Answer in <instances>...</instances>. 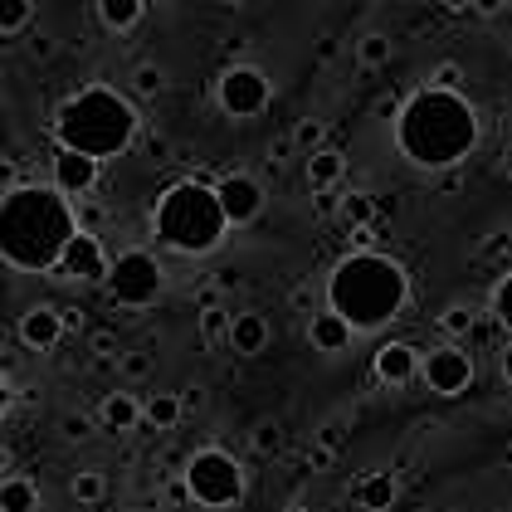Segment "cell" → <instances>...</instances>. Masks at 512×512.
Here are the masks:
<instances>
[{
  "label": "cell",
  "mask_w": 512,
  "mask_h": 512,
  "mask_svg": "<svg viewBox=\"0 0 512 512\" xmlns=\"http://www.w3.org/2000/svg\"><path fill=\"white\" fill-rule=\"evenodd\" d=\"M79 235L74 205L54 186H15L0 196V259L25 274L59 269L69 239Z\"/></svg>",
  "instance_id": "cell-1"
},
{
  "label": "cell",
  "mask_w": 512,
  "mask_h": 512,
  "mask_svg": "<svg viewBox=\"0 0 512 512\" xmlns=\"http://www.w3.org/2000/svg\"><path fill=\"white\" fill-rule=\"evenodd\" d=\"M395 142L425 171H454L478 147V113L464 93L420 88L405 98V108L395 118Z\"/></svg>",
  "instance_id": "cell-2"
},
{
  "label": "cell",
  "mask_w": 512,
  "mask_h": 512,
  "mask_svg": "<svg viewBox=\"0 0 512 512\" xmlns=\"http://www.w3.org/2000/svg\"><path fill=\"white\" fill-rule=\"evenodd\" d=\"M410 298V278L405 269L386 259V254H371V249H356L347 254L332 278H327V308L342 317L352 332H376L386 327Z\"/></svg>",
  "instance_id": "cell-3"
},
{
  "label": "cell",
  "mask_w": 512,
  "mask_h": 512,
  "mask_svg": "<svg viewBox=\"0 0 512 512\" xmlns=\"http://www.w3.org/2000/svg\"><path fill=\"white\" fill-rule=\"evenodd\" d=\"M137 108L113 93V88H83L74 98H64V108L54 113V137L59 147L69 152H83L93 161H108V157H122L137 137Z\"/></svg>",
  "instance_id": "cell-4"
},
{
  "label": "cell",
  "mask_w": 512,
  "mask_h": 512,
  "mask_svg": "<svg viewBox=\"0 0 512 512\" xmlns=\"http://www.w3.org/2000/svg\"><path fill=\"white\" fill-rule=\"evenodd\" d=\"M152 230L176 254H215L225 244V205L205 181H176L152 210Z\"/></svg>",
  "instance_id": "cell-5"
},
{
  "label": "cell",
  "mask_w": 512,
  "mask_h": 512,
  "mask_svg": "<svg viewBox=\"0 0 512 512\" xmlns=\"http://www.w3.org/2000/svg\"><path fill=\"white\" fill-rule=\"evenodd\" d=\"M181 483H186V493L196 498L200 508H235L239 498H244V473H239V464L225 449H200V454H191Z\"/></svg>",
  "instance_id": "cell-6"
},
{
  "label": "cell",
  "mask_w": 512,
  "mask_h": 512,
  "mask_svg": "<svg viewBox=\"0 0 512 512\" xmlns=\"http://www.w3.org/2000/svg\"><path fill=\"white\" fill-rule=\"evenodd\" d=\"M161 288H166V274L147 249H127L108 269V293H113L118 308H152L161 298Z\"/></svg>",
  "instance_id": "cell-7"
},
{
  "label": "cell",
  "mask_w": 512,
  "mask_h": 512,
  "mask_svg": "<svg viewBox=\"0 0 512 512\" xmlns=\"http://www.w3.org/2000/svg\"><path fill=\"white\" fill-rule=\"evenodd\" d=\"M269 98H274V83L264 79L259 69H249V64H235L220 79V108L230 118H259L269 108Z\"/></svg>",
  "instance_id": "cell-8"
},
{
  "label": "cell",
  "mask_w": 512,
  "mask_h": 512,
  "mask_svg": "<svg viewBox=\"0 0 512 512\" xmlns=\"http://www.w3.org/2000/svg\"><path fill=\"white\" fill-rule=\"evenodd\" d=\"M420 376L434 395H464L473 386V356L464 347H434L430 356H420Z\"/></svg>",
  "instance_id": "cell-9"
},
{
  "label": "cell",
  "mask_w": 512,
  "mask_h": 512,
  "mask_svg": "<svg viewBox=\"0 0 512 512\" xmlns=\"http://www.w3.org/2000/svg\"><path fill=\"white\" fill-rule=\"evenodd\" d=\"M215 196L225 205V220H230V225H254L259 210H264V186H259L254 176H244V171L220 176V181H215Z\"/></svg>",
  "instance_id": "cell-10"
},
{
  "label": "cell",
  "mask_w": 512,
  "mask_h": 512,
  "mask_svg": "<svg viewBox=\"0 0 512 512\" xmlns=\"http://www.w3.org/2000/svg\"><path fill=\"white\" fill-rule=\"evenodd\" d=\"M108 254H103V239L79 230V235L69 239V249H64V259H59V274L64 278H79V283H108Z\"/></svg>",
  "instance_id": "cell-11"
},
{
  "label": "cell",
  "mask_w": 512,
  "mask_h": 512,
  "mask_svg": "<svg viewBox=\"0 0 512 512\" xmlns=\"http://www.w3.org/2000/svg\"><path fill=\"white\" fill-rule=\"evenodd\" d=\"M93 186H98V161L59 147V152H54V191H59V196H88Z\"/></svg>",
  "instance_id": "cell-12"
},
{
  "label": "cell",
  "mask_w": 512,
  "mask_h": 512,
  "mask_svg": "<svg viewBox=\"0 0 512 512\" xmlns=\"http://www.w3.org/2000/svg\"><path fill=\"white\" fill-rule=\"evenodd\" d=\"M69 327H64V317L59 308H30V313L20 317V342L30 347V352H54L59 347V337H64Z\"/></svg>",
  "instance_id": "cell-13"
},
{
  "label": "cell",
  "mask_w": 512,
  "mask_h": 512,
  "mask_svg": "<svg viewBox=\"0 0 512 512\" xmlns=\"http://www.w3.org/2000/svg\"><path fill=\"white\" fill-rule=\"evenodd\" d=\"M415 371H420V352L405 347V342H386V347L376 352V376H381L386 386H405Z\"/></svg>",
  "instance_id": "cell-14"
},
{
  "label": "cell",
  "mask_w": 512,
  "mask_h": 512,
  "mask_svg": "<svg viewBox=\"0 0 512 512\" xmlns=\"http://www.w3.org/2000/svg\"><path fill=\"white\" fill-rule=\"evenodd\" d=\"M230 347H235L239 356H259L264 347H269V322L259 313H235V322H230Z\"/></svg>",
  "instance_id": "cell-15"
},
{
  "label": "cell",
  "mask_w": 512,
  "mask_h": 512,
  "mask_svg": "<svg viewBox=\"0 0 512 512\" xmlns=\"http://www.w3.org/2000/svg\"><path fill=\"white\" fill-rule=\"evenodd\" d=\"M308 342H313L317 352H347V342H352V327L342 322V317L332 313H313V322H308Z\"/></svg>",
  "instance_id": "cell-16"
},
{
  "label": "cell",
  "mask_w": 512,
  "mask_h": 512,
  "mask_svg": "<svg viewBox=\"0 0 512 512\" xmlns=\"http://www.w3.org/2000/svg\"><path fill=\"white\" fill-rule=\"evenodd\" d=\"M395 493H400L395 473H366V478L356 483V508L361 512H386V508H395Z\"/></svg>",
  "instance_id": "cell-17"
},
{
  "label": "cell",
  "mask_w": 512,
  "mask_h": 512,
  "mask_svg": "<svg viewBox=\"0 0 512 512\" xmlns=\"http://www.w3.org/2000/svg\"><path fill=\"white\" fill-rule=\"evenodd\" d=\"M142 420H147V425H157V430H176V425L186 420V400H181L176 391L152 395V400L142 405Z\"/></svg>",
  "instance_id": "cell-18"
},
{
  "label": "cell",
  "mask_w": 512,
  "mask_h": 512,
  "mask_svg": "<svg viewBox=\"0 0 512 512\" xmlns=\"http://www.w3.org/2000/svg\"><path fill=\"white\" fill-rule=\"evenodd\" d=\"M342 171H347V157L332 152V147H322V152L308 157V186H313V191H332V186L342 181Z\"/></svg>",
  "instance_id": "cell-19"
},
{
  "label": "cell",
  "mask_w": 512,
  "mask_h": 512,
  "mask_svg": "<svg viewBox=\"0 0 512 512\" xmlns=\"http://www.w3.org/2000/svg\"><path fill=\"white\" fill-rule=\"evenodd\" d=\"M137 420H142V405H137V395H127V391L103 395V425H108V430L127 434L132 425H137Z\"/></svg>",
  "instance_id": "cell-20"
},
{
  "label": "cell",
  "mask_w": 512,
  "mask_h": 512,
  "mask_svg": "<svg viewBox=\"0 0 512 512\" xmlns=\"http://www.w3.org/2000/svg\"><path fill=\"white\" fill-rule=\"evenodd\" d=\"M40 488L30 478H0V512H35Z\"/></svg>",
  "instance_id": "cell-21"
},
{
  "label": "cell",
  "mask_w": 512,
  "mask_h": 512,
  "mask_svg": "<svg viewBox=\"0 0 512 512\" xmlns=\"http://www.w3.org/2000/svg\"><path fill=\"white\" fill-rule=\"evenodd\" d=\"M142 10H147V0H98V15H103V25L108 30H132L137 20H142Z\"/></svg>",
  "instance_id": "cell-22"
},
{
  "label": "cell",
  "mask_w": 512,
  "mask_h": 512,
  "mask_svg": "<svg viewBox=\"0 0 512 512\" xmlns=\"http://www.w3.org/2000/svg\"><path fill=\"white\" fill-rule=\"evenodd\" d=\"M69 493H74V503L93 508V503H103V498H108V478H103L98 469H83V473H74Z\"/></svg>",
  "instance_id": "cell-23"
},
{
  "label": "cell",
  "mask_w": 512,
  "mask_h": 512,
  "mask_svg": "<svg viewBox=\"0 0 512 512\" xmlns=\"http://www.w3.org/2000/svg\"><path fill=\"white\" fill-rule=\"evenodd\" d=\"M337 215H342L352 230H361V225H376V196H366V191H347Z\"/></svg>",
  "instance_id": "cell-24"
},
{
  "label": "cell",
  "mask_w": 512,
  "mask_h": 512,
  "mask_svg": "<svg viewBox=\"0 0 512 512\" xmlns=\"http://www.w3.org/2000/svg\"><path fill=\"white\" fill-rule=\"evenodd\" d=\"M395 54V44L386 35H366V40L356 44V64H366V69H386Z\"/></svg>",
  "instance_id": "cell-25"
},
{
  "label": "cell",
  "mask_w": 512,
  "mask_h": 512,
  "mask_svg": "<svg viewBox=\"0 0 512 512\" xmlns=\"http://www.w3.org/2000/svg\"><path fill=\"white\" fill-rule=\"evenodd\" d=\"M30 15H35V5H30V0H0V35L25 30V25H30Z\"/></svg>",
  "instance_id": "cell-26"
},
{
  "label": "cell",
  "mask_w": 512,
  "mask_h": 512,
  "mask_svg": "<svg viewBox=\"0 0 512 512\" xmlns=\"http://www.w3.org/2000/svg\"><path fill=\"white\" fill-rule=\"evenodd\" d=\"M161 88H166L161 64H137V69H132V93H137V98H157Z\"/></svg>",
  "instance_id": "cell-27"
},
{
  "label": "cell",
  "mask_w": 512,
  "mask_h": 512,
  "mask_svg": "<svg viewBox=\"0 0 512 512\" xmlns=\"http://www.w3.org/2000/svg\"><path fill=\"white\" fill-rule=\"evenodd\" d=\"M322 137H327V127L317 118H303L298 127H293V147L303 152V157H313V152H322Z\"/></svg>",
  "instance_id": "cell-28"
},
{
  "label": "cell",
  "mask_w": 512,
  "mask_h": 512,
  "mask_svg": "<svg viewBox=\"0 0 512 512\" xmlns=\"http://www.w3.org/2000/svg\"><path fill=\"white\" fill-rule=\"evenodd\" d=\"M439 327H444L449 337H469V332H473V308H464V303H449V308L439 313Z\"/></svg>",
  "instance_id": "cell-29"
},
{
  "label": "cell",
  "mask_w": 512,
  "mask_h": 512,
  "mask_svg": "<svg viewBox=\"0 0 512 512\" xmlns=\"http://www.w3.org/2000/svg\"><path fill=\"white\" fill-rule=\"evenodd\" d=\"M254 449H259L264 459L283 449V430H278V420H259V425H254Z\"/></svg>",
  "instance_id": "cell-30"
},
{
  "label": "cell",
  "mask_w": 512,
  "mask_h": 512,
  "mask_svg": "<svg viewBox=\"0 0 512 512\" xmlns=\"http://www.w3.org/2000/svg\"><path fill=\"white\" fill-rule=\"evenodd\" d=\"M493 317L512 332V274H503V283L493 288Z\"/></svg>",
  "instance_id": "cell-31"
},
{
  "label": "cell",
  "mask_w": 512,
  "mask_h": 512,
  "mask_svg": "<svg viewBox=\"0 0 512 512\" xmlns=\"http://www.w3.org/2000/svg\"><path fill=\"white\" fill-rule=\"evenodd\" d=\"M230 322H235V313H225V308H210V313H205V322H200V342H215L220 332H230Z\"/></svg>",
  "instance_id": "cell-32"
},
{
  "label": "cell",
  "mask_w": 512,
  "mask_h": 512,
  "mask_svg": "<svg viewBox=\"0 0 512 512\" xmlns=\"http://www.w3.org/2000/svg\"><path fill=\"white\" fill-rule=\"evenodd\" d=\"M459 83H464V69H459V64H434L430 88H444V93H459Z\"/></svg>",
  "instance_id": "cell-33"
},
{
  "label": "cell",
  "mask_w": 512,
  "mask_h": 512,
  "mask_svg": "<svg viewBox=\"0 0 512 512\" xmlns=\"http://www.w3.org/2000/svg\"><path fill=\"white\" fill-rule=\"evenodd\" d=\"M74 220H79V230H88V235H98L108 215H103V205H93V200H83L79 210H74Z\"/></svg>",
  "instance_id": "cell-34"
},
{
  "label": "cell",
  "mask_w": 512,
  "mask_h": 512,
  "mask_svg": "<svg viewBox=\"0 0 512 512\" xmlns=\"http://www.w3.org/2000/svg\"><path fill=\"white\" fill-rule=\"evenodd\" d=\"M88 430H93V420L79 415V410H69V415L59 420V434H64V439H88Z\"/></svg>",
  "instance_id": "cell-35"
},
{
  "label": "cell",
  "mask_w": 512,
  "mask_h": 512,
  "mask_svg": "<svg viewBox=\"0 0 512 512\" xmlns=\"http://www.w3.org/2000/svg\"><path fill=\"white\" fill-rule=\"evenodd\" d=\"M118 361H122V376H132V381H142V376L152 371V356L147 352H122Z\"/></svg>",
  "instance_id": "cell-36"
},
{
  "label": "cell",
  "mask_w": 512,
  "mask_h": 512,
  "mask_svg": "<svg viewBox=\"0 0 512 512\" xmlns=\"http://www.w3.org/2000/svg\"><path fill=\"white\" fill-rule=\"evenodd\" d=\"M313 210L317 215H337V210H342V196H337V191H313Z\"/></svg>",
  "instance_id": "cell-37"
},
{
  "label": "cell",
  "mask_w": 512,
  "mask_h": 512,
  "mask_svg": "<svg viewBox=\"0 0 512 512\" xmlns=\"http://www.w3.org/2000/svg\"><path fill=\"white\" fill-rule=\"evenodd\" d=\"M400 108H405V103H400L395 93H386V98L376 103V118H381V122H395V118H400Z\"/></svg>",
  "instance_id": "cell-38"
},
{
  "label": "cell",
  "mask_w": 512,
  "mask_h": 512,
  "mask_svg": "<svg viewBox=\"0 0 512 512\" xmlns=\"http://www.w3.org/2000/svg\"><path fill=\"white\" fill-rule=\"evenodd\" d=\"M317 439H322V449H332V454H337V449H342V425H322Z\"/></svg>",
  "instance_id": "cell-39"
},
{
  "label": "cell",
  "mask_w": 512,
  "mask_h": 512,
  "mask_svg": "<svg viewBox=\"0 0 512 512\" xmlns=\"http://www.w3.org/2000/svg\"><path fill=\"white\" fill-rule=\"evenodd\" d=\"M293 152H298V147H293V137H283V142H274V147H269V157H274V166H283V161L293 157Z\"/></svg>",
  "instance_id": "cell-40"
},
{
  "label": "cell",
  "mask_w": 512,
  "mask_h": 512,
  "mask_svg": "<svg viewBox=\"0 0 512 512\" xmlns=\"http://www.w3.org/2000/svg\"><path fill=\"white\" fill-rule=\"evenodd\" d=\"M293 308H303V313H317V308H313V288H293Z\"/></svg>",
  "instance_id": "cell-41"
},
{
  "label": "cell",
  "mask_w": 512,
  "mask_h": 512,
  "mask_svg": "<svg viewBox=\"0 0 512 512\" xmlns=\"http://www.w3.org/2000/svg\"><path fill=\"white\" fill-rule=\"evenodd\" d=\"M308 464H313V469H327V464H332V449H322V444H313V454H308Z\"/></svg>",
  "instance_id": "cell-42"
},
{
  "label": "cell",
  "mask_w": 512,
  "mask_h": 512,
  "mask_svg": "<svg viewBox=\"0 0 512 512\" xmlns=\"http://www.w3.org/2000/svg\"><path fill=\"white\" fill-rule=\"evenodd\" d=\"M473 10H478V15H498V10H503V0H473Z\"/></svg>",
  "instance_id": "cell-43"
},
{
  "label": "cell",
  "mask_w": 512,
  "mask_h": 512,
  "mask_svg": "<svg viewBox=\"0 0 512 512\" xmlns=\"http://www.w3.org/2000/svg\"><path fill=\"white\" fill-rule=\"evenodd\" d=\"M147 152H152V157H166L171 147H166V137H152V142H147Z\"/></svg>",
  "instance_id": "cell-44"
},
{
  "label": "cell",
  "mask_w": 512,
  "mask_h": 512,
  "mask_svg": "<svg viewBox=\"0 0 512 512\" xmlns=\"http://www.w3.org/2000/svg\"><path fill=\"white\" fill-rule=\"evenodd\" d=\"M503 381H508V386H512V342H508V347H503Z\"/></svg>",
  "instance_id": "cell-45"
},
{
  "label": "cell",
  "mask_w": 512,
  "mask_h": 512,
  "mask_svg": "<svg viewBox=\"0 0 512 512\" xmlns=\"http://www.w3.org/2000/svg\"><path fill=\"white\" fill-rule=\"evenodd\" d=\"M10 410V386H5V376H0V415Z\"/></svg>",
  "instance_id": "cell-46"
},
{
  "label": "cell",
  "mask_w": 512,
  "mask_h": 512,
  "mask_svg": "<svg viewBox=\"0 0 512 512\" xmlns=\"http://www.w3.org/2000/svg\"><path fill=\"white\" fill-rule=\"evenodd\" d=\"M503 171H508V181H512V147L503 152Z\"/></svg>",
  "instance_id": "cell-47"
},
{
  "label": "cell",
  "mask_w": 512,
  "mask_h": 512,
  "mask_svg": "<svg viewBox=\"0 0 512 512\" xmlns=\"http://www.w3.org/2000/svg\"><path fill=\"white\" fill-rule=\"evenodd\" d=\"M473 0H449V10H469Z\"/></svg>",
  "instance_id": "cell-48"
},
{
  "label": "cell",
  "mask_w": 512,
  "mask_h": 512,
  "mask_svg": "<svg viewBox=\"0 0 512 512\" xmlns=\"http://www.w3.org/2000/svg\"><path fill=\"white\" fill-rule=\"evenodd\" d=\"M283 512H308V508H283Z\"/></svg>",
  "instance_id": "cell-49"
},
{
  "label": "cell",
  "mask_w": 512,
  "mask_h": 512,
  "mask_svg": "<svg viewBox=\"0 0 512 512\" xmlns=\"http://www.w3.org/2000/svg\"><path fill=\"white\" fill-rule=\"evenodd\" d=\"M425 512H434V508H425Z\"/></svg>",
  "instance_id": "cell-50"
}]
</instances>
